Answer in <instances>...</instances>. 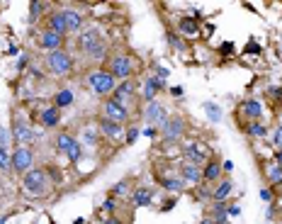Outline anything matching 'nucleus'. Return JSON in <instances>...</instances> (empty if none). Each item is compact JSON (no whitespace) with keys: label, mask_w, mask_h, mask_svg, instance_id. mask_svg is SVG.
Instances as JSON below:
<instances>
[{"label":"nucleus","mask_w":282,"mask_h":224,"mask_svg":"<svg viewBox=\"0 0 282 224\" xmlns=\"http://www.w3.org/2000/svg\"><path fill=\"white\" fill-rule=\"evenodd\" d=\"M46 24H49L46 30L56 32V34H61V37H66V34H68V30H66V22H63V15H61V12H54V15L49 18V22H46Z\"/></svg>","instance_id":"412c9836"},{"label":"nucleus","mask_w":282,"mask_h":224,"mask_svg":"<svg viewBox=\"0 0 282 224\" xmlns=\"http://www.w3.org/2000/svg\"><path fill=\"white\" fill-rule=\"evenodd\" d=\"M246 134H248V136H258V139H261V136H265V134H268V130H265V124L261 122V120H256V122H248Z\"/></svg>","instance_id":"cd10ccee"},{"label":"nucleus","mask_w":282,"mask_h":224,"mask_svg":"<svg viewBox=\"0 0 282 224\" xmlns=\"http://www.w3.org/2000/svg\"><path fill=\"white\" fill-rule=\"evenodd\" d=\"M229 192H231V180H222V183H219V188L212 192V198H214L217 202H226Z\"/></svg>","instance_id":"bb28decb"},{"label":"nucleus","mask_w":282,"mask_h":224,"mask_svg":"<svg viewBox=\"0 0 282 224\" xmlns=\"http://www.w3.org/2000/svg\"><path fill=\"white\" fill-rule=\"evenodd\" d=\"M0 170H2V173L12 170V154L7 149H2V146H0Z\"/></svg>","instance_id":"c756f323"},{"label":"nucleus","mask_w":282,"mask_h":224,"mask_svg":"<svg viewBox=\"0 0 282 224\" xmlns=\"http://www.w3.org/2000/svg\"><path fill=\"white\" fill-rule=\"evenodd\" d=\"M178 30H180V34H188V37H192V34H197L200 32V22L195 18H183L180 22H178Z\"/></svg>","instance_id":"4be33fe9"},{"label":"nucleus","mask_w":282,"mask_h":224,"mask_svg":"<svg viewBox=\"0 0 282 224\" xmlns=\"http://www.w3.org/2000/svg\"><path fill=\"white\" fill-rule=\"evenodd\" d=\"M102 210H105V212H112V210H114V200H105V202H102Z\"/></svg>","instance_id":"79ce46f5"},{"label":"nucleus","mask_w":282,"mask_h":224,"mask_svg":"<svg viewBox=\"0 0 282 224\" xmlns=\"http://www.w3.org/2000/svg\"><path fill=\"white\" fill-rule=\"evenodd\" d=\"M75 49L80 52L83 56H88V58H93V61H100V58H105V52H107V44H105V37H102V32L100 30H83L78 39H75Z\"/></svg>","instance_id":"f257e3e1"},{"label":"nucleus","mask_w":282,"mask_h":224,"mask_svg":"<svg viewBox=\"0 0 282 224\" xmlns=\"http://www.w3.org/2000/svg\"><path fill=\"white\" fill-rule=\"evenodd\" d=\"M7 220H10V217H0V224H5V222H7Z\"/></svg>","instance_id":"3c124183"},{"label":"nucleus","mask_w":282,"mask_h":224,"mask_svg":"<svg viewBox=\"0 0 282 224\" xmlns=\"http://www.w3.org/2000/svg\"><path fill=\"white\" fill-rule=\"evenodd\" d=\"M275 164L282 166V149H278V154H275Z\"/></svg>","instance_id":"a18cd8bd"},{"label":"nucleus","mask_w":282,"mask_h":224,"mask_svg":"<svg viewBox=\"0 0 282 224\" xmlns=\"http://www.w3.org/2000/svg\"><path fill=\"white\" fill-rule=\"evenodd\" d=\"M12 139L17 142L19 146H27V144L34 142V132H32V127H29L27 122L15 120V122H12Z\"/></svg>","instance_id":"9d476101"},{"label":"nucleus","mask_w":282,"mask_h":224,"mask_svg":"<svg viewBox=\"0 0 282 224\" xmlns=\"http://www.w3.org/2000/svg\"><path fill=\"white\" fill-rule=\"evenodd\" d=\"M139 134H141V132L136 130V127H129V130H127V136H124V142H127V144H134V142L139 139Z\"/></svg>","instance_id":"f704fd0d"},{"label":"nucleus","mask_w":282,"mask_h":224,"mask_svg":"<svg viewBox=\"0 0 282 224\" xmlns=\"http://www.w3.org/2000/svg\"><path fill=\"white\" fill-rule=\"evenodd\" d=\"M63 39L66 37H61V34L51 32V30H44L41 37H39V46H41L44 52L54 54V52H61V49H63Z\"/></svg>","instance_id":"1a4fd4ad"},{"label":"nucleus","mask_w":282,"mask_h":224,"mask_svg":"<svg viewBox=\"0 0 282 224\" xmlns=\"http://www.w3.org/2000/svg\"><path fill=\"white\" fill-rule=\"evenodd\" d=\"M214 214H217V224H226L229 214H226V202H217L214 205Z\"/></svg>","instance_id":"2f4dec72"},{"label":"nucleus","mask_w":282,"mask_h":224,"mask_svg":"<svg viewBox=\"0 0 282 224\" xmlns=\"http://www.w3.org/2000/svg\"><path fill=\"white\" fill-rule=\"evenodd\" d=\"M246 52H248V54H261V46H256V42H251V44L246 46Z\"/></svg>","instance_id":"a19ab883"},{"label":"nucleus","mask_w":282,"mask_h":224,"mask_svg":"<svg viewBox=\"0 0 282 224\" xmlns=\"http://www.w3.org/2000/svg\"><path fill=\"white\" fill-rule=\"evenodd\" d=\"M168 44L173 46V49H183V39L178 37V34H173V32L168 34Z\"/></svg>","instance_id":"e433bc0d"},{"label":"nucleus","mask_w":282,"mask_h":224,"mask_svg":"<svg viewBox=\"0 0 282 224\" xmlns=\"http://www.w3.org/2000/svg\"><path fill=\"white\" fill-rule=\"evenodd\" d=\"M273 144H275V149H282V124L273 132Z\"/></svg>","instance_id":"c9c22d12"},{"label":"nucleus","mask_w":282,"mask_h":224,"mask_svg":"<svg viewBox=\"0 0 282 224\" xmlns=\"http://www.w3.org/2000/svg\"><path fill=\"white\" fill-rule=\"evenodd\" d=\"M226 214H229V217H239V214H241V207L231 205V207H229V210H226Z\"/></svg>","instance_id":"ea45409f"},{"label":"nucleus","mask_w":282,"mask_h":224,"mask_svg":"<svg viewBox=\"0 0 282 224\" xmlns=\"http://www.w3.org/2000/svg\"><path fill=\"white\" fill-rule=\"evenodd\" d=\"M200 224H217V222H214V220H202Z\"/></svg>","instance_id":"8fccbe9b"},{"label":"nucleus","mask_w":282,"mask_h":224,"mask_svg":"<svg viewBox=\"0 0 282 224\" xmlns=\"http://www.w3.org/2000/svg\"><path fill=\"white\" fill-rule=\"evenodd\" d=\"M261 200H263V202H270V200H273V190H268V188L261 190Z\"/></svg>","instance_id":"58836bf2"},{"label":"nucleus","mask_w":282,"mask_h":224,"mask_svg":"<svg viewBox=\"0 0 282 224\" xmlns=\"http://www.w3.org/2000/svg\"><path fill=\"white\" fill-rule=\"evenodd\" d=\"M219 173H222V164H219V161H209L207 166L202 168V183H214V180H219Z\"/></svg>","instance_id":"aec40b11"},{"label":"nucleus","mask_w":282,"mask_h":224,"mask_svg":"<svg viewBox=\"0 0 282 224\" xmlns=\"http://www.w3.org/2000/svg\"><path fill=\"white\" fill-rule=\"evenodd\" d=\"M88 86H90V90L95 95H100V98H107V95L114 93V88H117V78H114L107 68H95L88 74Z\"/></svg>","instance_id":"f03ea898"},{"label":"nucleus","mask_w":282,"mask_h":224,"mask_svg":"<svg viewBox=\"0 0 282 224\" xmlns=\"http://www.w3.org/2000/svg\"><path fill=\"white\" fill-rule=\"evenodd\" d=\"M46 186H49V176H46V170H41V168H32V170H27V173L22 176V188H24L27 192H32V195H44V192H46Z\"/></svg>","instance_id":"20e7f679"},{"label":"nucleus","mask_w":282,"mask_h":224,"mask_svg":"<svg viewBox=\"0 0 282 224\" xmlns=\"http://www.w3.org/2000/svg\"><path fill=\"white\" fill-rule=\"evenodd\" d=\"M61 15H63V22H66V30L68 32H75V34L83 32V15L80 12H75V10H61Z\"/></svg>","instance_id":"2eb2a0df"},{"label":"nucleus","mask_w":282,"mask_h":224,"mask_svg":"<svg viewBox=\"0 0 282 224\" xmlns=\"http://www.w3.org/2000/svg\"><path fill=\"white\" fill-rule=\"evenodd\" d=\"M100 132L107 136V139H112V142H119L122 139V124H117V122H110V120H100Z\"/></svg>","instance_id":"f3484780"},{"label":"nucleus","mask_w":282,"mask_h":224,"mask_svg":"<svg viewBox=\"0 0 282 224\" xmlns=\"http://www.w3.org/2000/svg\"><path fill=\"white\" fill-rule=\"evenodd\" d=\"M205 158H207V154H205V149H202L197 142H190V144H185V164L202 166V164H205Z\"/></svg>","instance_id":"f8f14e48"},{"label":"nucleus","mask_w":282,"mask_h":224,"mask_svg":"<svg viewBox=\"0 0 282 224\" xmlns=\"http://www.w3.org/2000/svg\"><path fill=\"white\" fill-rule=\"evenodd\" d=\"M32 164H34V154L29 146H17L12 151V170H17L19 176L32 170Z\"/></svg>","instance_id":"6e6552de"},{"label":"nucleus","mask_w":282,"mask_h":224,"mask_svg":"<svg viewBox=\"0 0 282 224\" xmlns=\"http://www.w3.org/2000/svg\"><path fill=\"white\" fill-rule=\"evenodd\" d=\"M166 117H168V112H166V108H163L161 102H156V100H153V102L146 105V120H149V122H153V124H158V127H161V124L166 122Z\"/></svg>","instance_id":"4468645a"},{"label":"nucleus","mask_w":282,"mask_h":224,"mask_svg":"<svg viewBox=\"0 0 282 224\" xmlns=\"http://www.w3.org/2000/svg\"><path fill=\"white\" fill-rule=\"evenodd\" d=\"M151 198H153V192H151L149 188H139V190L134 192L132 202H134V207H149L151 205Z\"/></svg>","instance_id":"5701e85b"},{"label":"nucleus","mask_w":282,"mask_h":224,"mask_svg":"<svg viewBox=\"0 0 282 224\" xmlns=\"http://www.w3.org/2000/svg\"><path fill=\"white\" fill-rule=\"evenodd\" d=\"M105 224H119V222H117V220L112 217V220H105Z\"/></svg>","instance_id":"09e8293b"},{"label":"nucleus","mask_w":282,"mask_h":224,"mask_svg":"<svg viewBox=\"0 0 282 224\" xmlns=\"http://www.w3.org/2000/svg\"><path fill=\"white\" fill-rule=\"evenodd\" d=\"M127 190H129V183H127V180H122V183H117V186L112 188V195H124Z\"/></svg>","instance_id":"4c0bfd02"},{"label":"nucleus","mask_w":282,"mask_h":224,"mask_svg":"<svg viewBox=\"0 0 282 224\" xmlns=\"http://www.w3.org/2000/svg\"><path fill=\"white\" fill-rule=\"evenodd\" d=\"M158 183H161V188H166V190H170V192H183V190H185V180H183V178H175V176L161 178Z\"/></svg>","instance_id":"b1692460"},{"label":"nucleus","mask_w":282,"mask_h":224,"mask_svg":"<svg viewBox=\"0 0 282 224\" xmlns=\"http://www.w3.org/2000/svg\"><path fill=\"white\" fill-rule=\"evenodd\" d=\"M183 132H185V120H183L180 114L170 117V120H166V122L161 124V136H163L166 144H175V142H180Z\"/></svg>","instance_id":"423d86ee"},{"label":"nucleus","mask_w":282,"mask_h":224,"mask_svg":"<svg viewBox=\"0 0 282 224\" xmlns=\"http://www.w3.org/2000/svg\"><path fill=\"white\" fill-rule=\"evenodd\" d=\"M58 122H61V110L58 108H46V110H41V124L46 127V130H54L58 127Z\"/></svg>","instance_id":"a211bd4d"},{"label":"nucleus","mask_w":282,"mask_h":224,"mask_svg":"<svg viewBox=\"0 0 282 224\" xmlns=\"http://www.w3.org/2000/svg\"><path fill=\"white\" fill-rule=\"evenodd\" d=\"M205 112H207V117L212 122H219L222 120V108L214 105V102H205Z\"/></svg>","instance_id":"7c9ffc66"},{"label":"nucleus","mask_w":282,"mask_h":224,"mask_svg":"<svg viewBox=\"0 0 282 224\" xmlns=\"http://www.w3.org/2000/svg\"><path fill=\"white\" fill-rule=\"evenodd\" d=\"M268 180H270L273 186H282V166L273 164V166L268 168Z\"/></svg>","instance_id":"c85d7f7f"},{"label":"nucleus","mask_w":282,"mask_h":224,"mask_svg":"<svg viewBox=\"0 0 282 224\" xmlns=\"http://www.w3.org/2000/svg\"><path fill=\"white\" fill-rule=\"evenodd\" d=\"M46 68H49L54 76L63 78V76H68L71 71H73V56L68 54L66 49L54 52V54H46Z\"/></svg>","instance_id":"7ed1b4c3"},{"label":"nucleus","mask_w":282,"mask_h":224,"mask_svg":"<svg viewBox=\"0 0 282 224\" xmlns=\"http://www.w3.org/2000/svg\"><path fill=\"white\" fill-rule=\"evenodd\" d=\"M73 144H75V139L71 136V134H58V139H56V149L61 151V154H66V156H68V151L73 149Z\"/></svg>","instance_id":"a878e982"},{"label":"nucleus","mask_w":282,"mask_h":224,"mask_svg":"<svg viewBox=\"0 0 282 224\" xmlns=\"http://www.w3.org/2000/svg\"><path fill=\"white\" fill-rule=\"evenodd\" d=\"M107 71L117 78V80H129L134 74V61H132V56H127V54H117L112 56L110 61H107Z\"/></svg>","instance_id":"39448f33"},{"label":"nucleus","mask_w":282,"mask_h":224,"mask_svg":"<svg viewBox=\"0 0 282 224\" xmlns=\"http://www.w3.org/2000/svg\"><path fill=\"white\" fill-rule=\"evenodd\" d=\"M163 86H166V83H163L161 78H156V76H149V78H146V80L141 83V98H144L146 102H153V100H156V95L163 90Z\"/></svg>","instance_id":"9b49d317"},{"label":"nucleus","mask_w":282,"mask_h":224,"mask_svg":"<svg viewBox=\"0 0 282 224\" xmlns=\"http://www.w3.org/2000/svg\"><path fill=\"white\" fill-rule=\"evenodd\" d=\"M10 139H12V130H5V127H0V146H2V149H7Z\"/></svg>","instance_id":"473e14b6"},{"label":"nucleus","mask_w":282,"mask_h":224,"mask_svg":"<svg viewBox=\"0 0 282 224\" xmlns=\"http://www.w3.org/2000/svg\"><path fill=\"white\" fill-rule=\"evenodd\" d=\"M180 178L188 180V183H202V170H200V166L183 164V166H180Z\"/></svg>","instance_id":"6ab92c4d"},{"label":"nucleus","mask_w":282,"mask_h":224,"mask_svg":"<svg viewBox=\"0 0 282 224\" xmlns=\"http://www.w3.org/2000/svg\"><path fill=\"white\" fill-rule=\"evenodd\" d=\"M80 154H83V144H80V142H75L73 144V149L68 151V161H78V158H80Z\"/></svg>","instance_id":"72a5a7b5"},{"label":"nucleus","mask_w":282,"mask_h":224,"mask_svg":"<svg viewBox=\"0 0 282 224\" xmlns=\"http://www.w3.org/2000/svg\"><path fill=\"white\" fill-rule=\"evenodd\" d=\"M141 134L149 136V139H153V136H156V130H153V127H146V130H141Z\"/></svg>","instance_id":"37998d69"},{"label":"nucleus","mask_w":282,"mask_h":224,"mask_svg":"<svg viewBox=\"0 0 282 224\" xmlns=\"http://www.w3.org/2000/svg\"><path fill=\"white\" fill-rule=\"evenodd\" d=\"M222 168H224V170H234V164H231V161H224V164H222Z\"/></svg>","instance_id":"49530a36"},{"label":"nucleus","mask_w":282,"mask_h":224,"mask_svg":"<svg viewBox=\"0 0 282 224\" xmlns=\"http://www.w3.org/2000/svg\"><path fill=\"white\" fill-rule=\"evenodd\" d=\"M39 10H41V2H32V18H37Z\"/></svg>","instance_id":"c03bdc74"},{"label":"nucleus","mask_w":282,"mask_h":224,"mask_svg":"<svg viewBox=\"0 0 282 224\" xmlns=\"http://www.w3.org/2000/svg\"><path fill=\"white\" fill-rule=\"evenodd\" d=\"M71 105H73V93H71V90H61V93H56V98H54V108L66 110V108H71Z\"/></svg>","instance_id":"393cba45"},{"label":"nucleus","mask_w":282,"mask_h":224,"mask_svg":"<svg viewBox=\"0 0 282 224\" xmlns=\"http://www.w3.org/2000/svg\"><path fill=\"white\" fill-rule=\"evenodd\" d=\"M102 114H105V120L117 122V124L129 122V110H127V105L117 102L114 98H107V100H105V105H102Z\"/></svg>","instance_id":"0eeeda50"},{"label":"nucleus","mask_w":282,"mask_h":224,"mask_svg":"<svg viewBox=\"0 0 282 224\" xmlns=\"http://www.w3.org/2000/svg\"><path fill=\"white\" fill-rule=\"evenodd\" d=\"M134 93H136V86H134L132 80H122V83H117L112 98L117 102H122V105H129V100L134 98Z\"/></svg>","instance_id":"ddd939ff"},{"label":"nucleus","mask_w":282,"mask_h":224,"mask_svg":"<svg viewBox=\"0 0 282 224\" xmlns=\"http://www.w3.org/2000/svg\"><path fill=\"white\" fill-rule=\"evenodd\" d=\"M170 93L175 95V98H178V95H180V98H183V88H173V90H170Z\"/></svg>","instance_id":"de8ad7c7"},{"label":"nucleus","mask_w":282,"mask_h":224,"mask_svg":"<svg viewBox=\"0 0 282 224\" xmlns=\"http://www.w3.org/2000/svg\"><path fill=\"white\" fill-rule=\"evenodd\" d=\"M241 114H244L246 120L256 122V120H261V114H263V105H261L258 100H244V102H241Z\"/></svg>","instance_id":"dca6fc26"}]
</instances>
